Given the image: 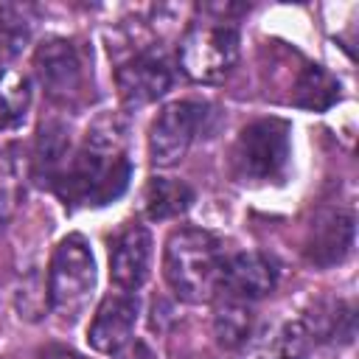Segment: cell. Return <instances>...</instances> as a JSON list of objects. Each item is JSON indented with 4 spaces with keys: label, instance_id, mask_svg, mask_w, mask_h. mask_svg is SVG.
I'll use <instances>...</instances> for the list:
<instances>
[{
    "label": "cell",
    "instance_id": "6da1fadb",
    "mask_svg": "<svg viewBox=\"0 0 359 359\" xmlns=\"http://www.w3.org/2000/svg\"><path fill=\"white\" fill-rule=\"evenodd\" d=\"M129 177L132 165L123 137L112 123L107 129L95 126L87 132L84 146L65 163L53 188L67 205H107L126 191Z\"/></svg>",
    "mask_w": 359,
    "mask_h": 359
},
{
    "label": "cell",
    "instance_id": "7a4b0ae2",
    "mask_svg": "<svg viewBox=\"0 0 359 359\" xmlns=\"http://www.w3.org/2000/svg\"><path fill=\"white\" fill-rule=\"evenodd\" d=\"M224 261L219 241L208 230L180 227L165 241L163 272L180 300L210 303L222 292Z\"/></svg>",
    "mask_w": 359,
    "mask_h": 359
},
{
    "label": "cell",
    "instance_id": "3957f363",
    "mask_svg": "<svg viewBox=\"0 0 359 359\" xmlns=\"http://www.w3.org/2000/svg\"><path fill=\"white\" fill-rule=\"evenodd\" d=\"M95 292V261L84 236L70 233L59 241L48 272V303L62 320H76Z\"/></svg>",
    "mask_w": 359,
    "mask_h": 359
},
{
    "label": "cell",
    "instance_id": "277c9868",
    "mask_svg": "<svg viewBox=\"0 0 359 359\" xmlns=\"http://www.w3.org/2000/svg\"><path fill=\"white\" fill-rule=\"evenodd\" d=\"M292 157L289 126L283 121H255L241 129L233 146V174L241 182L280 180Z\"/></svg>",
    "mask_w": 359,
    "mask_h": 359
},
{
    "label": "cell",
    "instance_id": "5b68a950",
    "mask_svg": "<svg viewBox=\"0 0 359 359\" xmlns=\"http://www.w3.org/2000/svg\"><path fill=\"white\" fill-rule=\"evenodd\" d=\"M177 56L188 79L216 84L238 62V31L230 22H194L185 31Z\"/></svg>",
    "mask_w": 359,
    "mask_h": 359
},
{
    "label": "cell",
    "instance_id": "8992f818",
    "mask_svg": "<svg viewBox=\"0 0 359 359\" xmlns=\"http://www.w3.org/2000/svg\"><path fill=\"white\" fill-rule=\"evenodd\" d=\"M208 107L199 101H174L163 107L149 129V154L154 165H174L185 157L199 126L205 123Z\"/></svg>",
    "mask_w": 359,
    "mask_h": 359
},
{
    "label": "cell",
    "instance_id": "52a82bcc",
    "mask_svg": "<svg viewBox=\"0 0 359 359\" xmlns=\"http://www.w3.org/2000/svg\"><path fill=\"white\" fill-rule=\"evenodd\" d=\"M115 81H118V93L126 107H143V104L163 98L171 90L174 76H171L168 62L160 53L146 50L123 62L115 73Z\"/></svg>",
    "mask_w": 359,
    "mask_h": 359
},
{
    "label": "cell",
    "instance_id": "ba28073f",
    "mask_svg": "<svg viewBox=\"0 0 359 359\" xmlns=\"http://www.w3.org/2000/svg\"><path fill=\"white\" fill-rule=\"evenodd\" d=\"M137 297L135 292H112L101 300L93 323H90V345L98 353H115L121 345L132 339L135 323H137Z\"/></svg>",
    "mask_w": 359,
    "mask_h": 359
},
{
    "label": "cell",
    "instance_id": "9c48e42d",
    "mask_svg": "<svg viewBox=\"0 0 359 359\" xmlns=\"http://www.w3.org/2000/svg\"><path fill=\"white\" fill-rule=\"evenodd\" d=\"M151 236L143 224H126L109 250V278L121 292H135L149 278Z\"/></svg>",
    "mask_w": 359,
    "mask_h": 359
},
{
    "label": "cell",
    "instance_id": "30bf717a",
    "mask_svg": "<svg viewBox=\"0 0 359 359\" xmlns=\"http://www.w3.org/2000/svg\"><path fill=\"white\" fill-rule=\"evenodd\" d=\"M275 283H278V269L261 252H238L224 261V275H222L224 297L252 303L269 294Z\"/></svg>",
    "mask_w": 359,
    "mask_h": 359
},
{
    "label": "cell",
    "instance_id": "8fae6325",
    "mask_svg": "<svg viewBox=\"0 0 359 359\" xmlns=\"http://www.w3.org/2000/svg\"><path fill=\"white\" fill-rule=\"evenodd\" d=\"M34 70H36L42 87L48 90V95L56 101L73 98L81 87V62H79L73 45L65 39H50L45 45H39V50L34 56Z\"/></svg>",
    "mask_w": 359,
    "mask_h": 359
},
{
    "label": "cell",
    "instance_id": "7c38bea8",
    "mask_svg": "<svg viewBox=\"0 0 359 359\" xmlns=\"http://www.w3.org/2000/svg\"><path fill=\"white\" fill-rule=\"evenodd\" d=\"M353 247V216L342 213V210H331L323 213L309 236V258L320 266H331L339 264Z\"/></svg>",
    "mask_w": 359,
    "mask_h": 359
},
{
    "label": "cell",
    "instance_id": "4fadbf2b",
    "mask_svg": "<svg viewBox=\"0 0 359 359\" xmlns=\"http://www.w3.org/2000/svg\"><path fill=\"white\" fill-rule=\"evenodd\" d=\"M194 202V191L180 182V180H168V177H154L149 180L146 191H143V210L151 222H165L174 219L180 213H185Z\"/></svg>",
    "mask_w": 359,
    "mask_h": 359
},
{
    "label": "cell",
    "instance_id": "5bb4252c",
    "mask_svg": "<svg viewBox=\"0 0 359 359\" xmlns=\"http://www.w3.org/2000/svg\"><path fill=\"white\" fill-rule=\"evenodd\" d=\"M339 98V84L331 73H325L320 65H309L297 84H294V104L303 107V109H311V112H323L328 109L334 101Z\"/></svg>",
    "mask_w": 359,
    "mask_h": 359
},
{
    "label": "cell",
    "instance_id": "9a60e30c",
    "mask_svg": "<svg viewBox=\"0 0 359 359\" xmlns=\"http://www.w3.org/2000/svg\"><path fill=\"white\" fill-rule=\"evenodd\" d=\"M31 104V84L22 73L0 67V129L17 126Z\"/></svg>",
    "mask_w": 359,
    "mask_h": 359
},
{
    "label": "cell",
    "instance_id": "2e32d148",
    "mask_svg": "<svg viewBox=\"0 0 359 359\" xmlns=\"http://www.w3.org/2000/svg\"><path fill=\"white\" fill-rule=\"evenodd\" d=\"M250 323H252V317H250L247 303L224 297V303L216 309V317H213V328H216L219 345H224V348L244 345L250 339Z\"/></svg>",
    "mask_w": 359,
    "mask_h": 359
},
{
    "label": "cell",
    "instance_id": "e0dca14e",
    "mask_svg": "<svg viewBox=\"0 0 359 359\" xmlns=\"http://www.w3.org/2000/svg\"><path fill=\"white\" fill-rule=\"evenodd\" d=\"M275 345H278L280 359H309L314 337L309 334V325L303 320H294V323H286L275 334Z\"/></svg>",
    "mask_w": 359,
    "mask_h": 359
},
{
    "label": "cell",
    "instance_id": "ac0fdd59",
    "mask_svg": "<svg viewBox=\"0 0 359 359\" xmlns=\"http://www.w3.org/2000/svg\"><path fill=\"white\" fill-rule=\"evenodd\" d=\"M20 202V174L6 149H0V222H6Z\"/></svg>",
    "mask_w": 359,
    "mask_h": 359
},
{
    "label": "cell",
    "instance_id": "d6986e66",
    "mask_svg": "<svg viewBox=\"0 0 359 359\" xmlns=\"http://www.w3.org/2000/svg\"><path fill=\"white\" fill-rule=\"evenodd\" d=\"M247 359H280L278 345H275V334H264L250 345Z\"/></svg>",
    "mask_w": 359,
    "mask_h": 359
},
{
    "label": "cell",
    "instance_id": "ffe728a7",
    "mask_svg": "<svg viewBox=\"0 0 359 359\" xmlns=\"http://www.w3.org/2000/svg\"><path fill=\"white\" fill-rule=\"evenodd\" d=\"M36 359H81L76 351H70V348H62V345H48L45 351H39V356Z\"/></svg>",
    "mask_w": 359,
    "mask_h": 359
}]
</instances>
